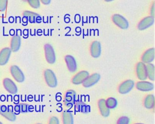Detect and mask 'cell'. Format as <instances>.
<instances>
[{
  "label": "cell",
  "instance_id": "obj_1",
  "mask_svg": "<svg viewBox=\"0 0 155 124\" xmlns=\"http://www.w3.org/2000/svg\"><path fill=\"white\" fill-rule=\"evenodd\" d=\"M44 76L45 81L48 86L54 88L57 86V79L52 70L50 69L45 70L44 73Z\"/></svg>",
  "mask_w": 155,
  "mask_h": 124
},
{
  "label": "cell",
  "instance_id": "obj_2",
  "mask_svg": "<svg viewBox=\"0 0 155 124\" xmlns=\"http://www.w3.org/2000/svg\"><path fill=\"white\" fill-rule=\"evenodd\" d=\"M44 54L45 59L48 64H52L55 62L56 56L54 51L50 44H46L44 45Z\"/></svg>",
  "mask_w": 155,
  "mask_h": 124
},
{
  "label": "cell",
  "instance_id": "obj_3",
  "mask_svg": "<svg viewBox=\"0 0 155 124\" xmlns=\"http://www.w3.org/2000/svg\"><path fill=\"white\" fill-rule=\"evenodd\" d=\"M112 21L120 28L126 29L128 27V22L127 20L120 15H113L112 16Z\"/></svg>",
  "mask_w": 155,
  "mask_h": 124
},
{
  "label": "cell",
  "instance_id": "obj_4",
  "mask_svg": "<svg viewBox=\"0 0 155 124\" xmlns=\"http://www.w3.org/2000/svg\"><path fill=\"white\" fill-rule=\"evenodd\" d=\"M136 74L137 78L140 80H145L147 78L145 64L139 62L136 64Z\"/></svg>",
  "mask_w": 155,
  "mask_h": 124
},
{
  "label": "cell",
  "instance_id": "obj_5",
  "mask_svg": "<svg viewBox=\"0 0 155 124\" xmlns=\"http://www.w3.org/2000/svg\"><path fill=\"white\" fill-rule=\"evenodd\" d=\"M10 73L13 77L18 82H22L24 80V75L21 69L16 65H12L10 67Z\"/></svg>",
  "mask_w": 155,
  "mask_h": 124
},
{
  "label": "cell",
  "instance_id": "obj_6",
  "mask_svg": "<svg viewBox=\"0 0 155 124\" xmlns=\"http://www.w3.org/2000/svg\"><path fill=\"white\" fill-rule=\"evenodd\" d=\"M134 82L132 80L128 79L122 82L118 86V91L120 94H126L128 93L134 86Z\"/></svg>",
  "mask_w": 155,
  "mask_h": 124
},
{
  "label": "cell",
  "instance_id": "obj_7",
  "mask_svg": "<svg viewBox=\"0 0 155 124\" xmlns=\"http://www.w3.org/2000/svg\"><path fill=\"white\" fill-rule=\"evenodd\" d=\"M90 53L91 56L94 58L99 57L101 53V45L99 42L94 41L91 42L90 46Z\"/></svg>",
  "mask_w": 155,
  "mask_h": 124
},
{
  "label": "cell",
  "instance_id": "obj_8",
  "mask_svg": "<svg viewBox=\"0 0 155 124\" xmlns=\"http://www.w3.org/2000/svg\"><path fill=\"white\" fill-rule=\"evenodd\" d=\"M100 79V75L98 73H93L88 76L87 78L82 82V85L84 87L88 88L96 84Z\"/></svg>",
  "mask_w": 155,
  "mask_h": 124
},
{
  "label": "cell",
  "instance_id": "obj_9",
  "mask_svg": "<svg viewBox=\"0 0 155 124\" xmlns=\"http://www.w3.org/2000/svg\"><path fill=\"white\" fill-rule=\"evenodd\" d=\"M89 76V73L87 71H81L76 73L72 78L71 82L73 84L78 85L82 83V82Z\"/></svg>",
  "mask_w": 155,
  "mask_h": 124
},
{
  "label": "cell",
  "instance_id": "obj_10",
  "mask_svg": "<svg viewBox=\"0 0 155 124\" xmlns=\"http://www.w3.org/2000/svg\"><path fill=\"white\" fill-rule=\"evenodd\" d=\"M153 23H154V17L151 16H148L143 18L139 22L137 25V28L140 30H143L150 27L151 25H153Z\"/></svg>",
  "mask_w": 155,
  "mask_h": 124
},
{
  "label": "cell",
  "instance_id": "obj_11",
  "mask_svg": "<svg viewBox=\"0 0 155 124\" xmlns=\"http://www.w3.org/2000/svg\"><path fill=\"white\" fill-rule=\"evenodd\" d=\"M3 85L5 89L11 94H16L18 91L16 85L10 79L5 78L3 80Z\"/></svg>",
  "mask_w": 155,
  "mask_h": 124
},
{
  "label": "cell",
  "instance_id": "obj_12",
  "mask_svg": "<svg viewBox=\"0 0 155 124\" xmlns=\"http://www.w3.org/2000/svg\"><path fill=\"white\" fill-rule=\"evenodd\" d=\"M154 49L151 48L147 50L142 55V62L144 64H148L154 60Z\"/></svg>",
  "mask_w": 155,
  "mask_h": 124
},
{
  "label": "cell",
  "instance_id": "obj_13",
  "mask_svg": "<svg viewBox=\"0 0 155 124\" xmlns=\"http://www.w3.org/2000/svg\"><path fill=\"white\" fill-rule=\"evenodd\" d=\"M136 87L137 90L141 91H149L153 89L154 85L151 82L145 80H140L136 83Z\"/></svg>",
  "mask_w": 155,
  "mask_h": 124
},
{
  "label": "cell",
  "instance_id": "obj_14",
  "mask_svg": "<svg viewBox=\"0 0 155 124\" xmlns=\"http://www.w3.org/2000/svg\"><path fill=\"white\" fill-rule=\"evenodd\" d=\"M12 50L10 48L5 47L0 51V65H4L7 63L11 54Z\"/></svg>",
  "mask_w": 155,
  "mask_h": 124
},
{
  "label": "cell",
  "instance_id": "obj_15",
  "mask_svg": "<svg viewBox=\"0 0 155 124\" xmlns=\"http://www.w3.org/2000/svg\"><path fill=\"white\" fill-rule=\"evenodd\" d=\"M65 61L68 70L71 72H75L77 69V64L74 58L71 55H67L65 57Z\"/></svg>",
  "mask_w": 155,
  "mask_h": 124
},
{
  "label": "cell",
  "instance_id": "obj_16",
  "mask_svg": "<svg viewBox=\"0 0 155 124\" xmlns=\"http://www.w3.org/2000/svg\"><path fill=\"white\" fill-rule=\"evenodd\" d=\"M76 93L73 90H68L64 94V102L66 105H71L75 101Z\"/></svg>",
  "mask_w": 155,
  "mask_h": 124
},
{
  "label": "cell",
  "instance_id": "obj_17",
  "mask_svg": "<svg viewBox=\"0 0 155 124\" xmlns=\"http://www.w3.org/2000/svg\"><path fill=\"white\" fill-rule=\"evenodd\" d=\"M98 108L101 115L104 117H107L110 114V109L106 105L105 100L101 99L98 101Z\"/></svg>",
  "mask_w": 155,
  "mask_h": 124
},
{
  "label": "cell",
  "instance_id": "obj_18",
  "mask_svg": "<svg viewBox=\"0 0 155 124\" xmlns=\"http://www.w3.org/2000/svg\"><path fill=\"white\" fill-rule=\"evenodd\" d=\"M21 45V38L19 36L16 35L14 36L10 42V50L13 51H17Z\"/></svg>",
  "mask_w": 155,
  "mask_h": 124
},
{
  "label": "cell",
  "instance_id": "obj_19",
  "mask_svg": "<svg viewBox=\"0 0 155 124\" xmlns=\"http://www.w3.org/2000/svg\"><path fill=\"white\" fill-rule=\"evenodd\" d=\"M143 105L146 108L151 109L154 106V97L153 94H148L143 99Z\"/></svg>",
  "mask_w": 155,
  "mask_h": 124
},
{
  "label": "cell",
  "instance_id": "obj_20",
  "mask_svg": "<svg viewBox=\"0 0 155 124\" xmlns=\"http://www.w3.org/2000/svg\"><path fill=\"white\" fill-rule=\"evenodd\" d=\"M63 124H73V117L71 112L65 111L62 114Z\"/></svg>",
  "mask_w": 155,
  "mask_h": 124
},
{
  "label": "cell",
  "instance_id": "obj_21",
  "mask_svg": "<svg viewBox=\"0 0 155 124\" xmlns=\"http://www.w3.org/2000/svg\"><path fill=\"white\" fill-rule=\"evenodd\" d=\"M146 70L147 77L149 79L153 81L154 79V66L151 63H148L146 65Z\"/></svg>",
  "mask_w": 155,
  "mask_h": 124
},
{
  "label": "cell",
  "instance_id": "obj_22",
  "mask_svg": "<svg viewBox=\"0 0 155 124\" xmlns=\"http://www.w3.org/2000/svg\"><path fill=\"white\" fill-rule=\"evenodd\" d=\"M24 15L31 23L36 22L38 20V18H39V16L38 15L31 11H25L24 13Z\"/></svg>",
  "mask_w": 155,
  "mask_h": 124
},
{
  "label": "cell",
  "instance_id": "obj_23",
  "mask_svg": "<svg viewBox=\"0 0 155 124\" xmlns=\"http://www.w3.org/2000/svg\"><path fill=\"white\" fill-rule=\"evenodd\" d=\"M105 103L109 109L114 108L115 107H116L117 104V100L115 98L111 97L107 98V100H105Z\"/></svg>",
  "mask_w": 155,
  "mask_h": 124
},
{
  "label": "cell",
  "instance_id": "obj_24",
  "mask_svg": "<svg viewBox=\"0 0 155 124\" xmlns=\"http://www.w3.org/2000/svg\"><path fill=\"white\" fill-rule=\"evenodd\" d=\"M1 114L10 121H14L16 119L15 114L11 111H4L2 113H1Z\"/></svg>",
  "mask_w": 155,
  "mask_h": 124
},
{
  "label": "cell",
  "instance_id": "obj_25",
  "mask_svg": "<svg viewBox=\"0 0 155 124\" xmlns=\"http://www.w3.org/2000/svg\"><path fill=\"white\" fill-rule=\"evenodd\" d=\"M28 4L34 8H38L40 6L39 0H27Z\"/></svg>",
  "mask_w": 155,
  "mask_h": 124
},
{
  "label": "cell",
  "instance_id": "obj_26",
  "mask_svg": "<svg viewBox=\"0 0 155 124\" xmlns=\"http://www.w3.org/2000/svg\"><path fill=\"white\" fill-rule=\"evenodd\" d=\"M130 119L126 116L120 117L117 121V124H129Z\"/></svg>",
  "mask_w": 155,
  "mask_h": 124
},
{
  "label": "cell",
  "instance_id": "obj_27",
  "mask_svg": "<svg viewBox=\"0 0 155 124\" xmlns=\"http://www.w3.org/2000/svg\"><path fill=\"white\" fill-rule=\"evenodd\" d=\"M7 0H0V11H4L7 7Z\"/></svg>",
  "mask_w": 155,
  "mask_h": 124
},
{
  "label": "cell",
  "instance_id": "obj_28",
  "mask_svg": "<svg viewBox=\"0 0 155 124\" xmlns=\"http://www.w3.org/2000/svg\"><path fill=\"white\" fill-rule=\"evenodd\" d=\"M48 124H59V120L55 116H52L50 118Z\"/></svg>",
  "mask_w": 155,
  "mask_h": 124
},
{
  "label": "cell",
  "instance_id": "obj_29",
  "mask_svg": "<svg viewBox=\"0 0 155 124\" xmlns=\"http://www.w3.org/2000/svg\"><path fill=\"white\" fill-rule=\"evenodd\" d=\"M150 13L151 14V16L154 17V3L153 4L151 9H150Z\"/></svg>",
  "mask_w": 155,
  "mask_h": 124
},
{
  "label": "cell",
  "instance_id": "obj_30",
  "mask_svg": "<svg viewBox=\"0 0 155 124\" xmlns=\"http://www.w3.org/2000/svg\"><path fill=\"white\" fill-rule=\"evenodd\" d=\"M40 1L44 5H48L51 2V0H40Z\"/></svg>",
  "mask_w": 155,
  "mask_h": 124
},
{
  "label": "cell",
  "instance_id": "obj_31",
  "mask_svg": "<svg viewBox=\"0 0 155 124\" xmlns=\"http://www.w3.org/2000/svg\"><path fill=\"white\" fill-rule=\"evenodd\" d=\"M105 1H106V2H110V1H113V0H104Z\"/></svg>",
  "mask_w": 155,
  "mask_h": 124
},
{
  "label": "cell",
  "instance_id": "obj_32",
  "mask_svg": "<svg viewBox=\"0 0 155 124\" xmlns=\"http://www.w3.org/2000/svg\"><path fill=\"white\" fill-rule=\"evenodd\" d=\"M134 124H143V123H134Z\"/></svg>",
  "mask_w": 155,
  "mask_h": 124
},
{
  "label": "cell",
  "instance_id": "obj_33",
  "mask_svg": "<svg viewBox=\"0 0 155 124\" xmlns=\"http://www.w3.org/2000/svg\"><path fill=\"white\" fill-rule=\"evenodd\" d=\"M0 124H2V122H0Z\"/></svg>",
  "mask_w": 155,
  "mask_h": 124
},
{
  "label": "cell",
  "instance_id": "obj_34",
  "mask_svg": "<svg viewBox=\"0 0 155 124\" xmlns=\"http://www.w3.org/2000/svg\"><path fill=\"white\" fill-rule=\"evenodd\" d=\"M36 124H41V123H36Z\"/></svg>",
  "mask_w": 155,
  "mask_h": 124
}]
</instances>
